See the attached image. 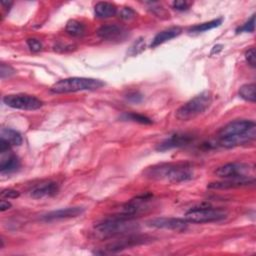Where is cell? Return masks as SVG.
<instances>
[{
	"label": "cell",
	"instance_id": "6da1fadb",
	"mask_svg": "<svg viewBox=\"0 0 256 256\" xmlns=\"http://www.w3.org/2000/svg\"><path fill=\"white\" fill-rule=\"evenodd\" d=\"M255 136L256 124L253 120H234L220 129L218 142L223 147L232 148L253 141Z\"/></svg>",
	"mask_w": 256,
	"mask_h": 256
},
{
	"label": "cell",
	"instance_id": "7a4b0ae2",
	"mask_svg": "<svg viewBox=\"0 0 256 256\" xmlns=\"http://www.w3.org/2000/svg\"><path fill=\"white\" fill-rule=\"evenodd\" d=\"M193 168L189 163H161L147 168L144 172V176L156 180L164 181L168 183H181L193 178Z\"/></svg>",
	"mask_w": 256,
	"mask_h": 256
},
{
	"label": "cell",
	"instance_id": "3957f363",
	"mask_svg": "<svg viewBox=\"0 0 256 256\" xmlns=\"http://www.w3.org/2000/svg\"><path fill=\"white\" fill-rule=\"evenodd\" d=\"M139 230V224L133 218L122 214L106 218L94 227L95 234L100 238H113L133 234Z\"/></svg>",
	"mask_w": 256,
	"mask_h": 256
},
{
	"label": "cell",
	"instance_id": "277c9868",
	"mask_svg": "<svg viewBox=\"0 0 256 256\" xmlns=\"http://www.w3.org/2000/svg\"><path fill=\"white\" fill-rule=\"evenodd\" d=\"M213 95L209 90H205L196 95L176 110L175 116L178 120L189 121L204 113L212 104Z\"/></svg>",
	"mask_w": 256,
	"mask_h": 256
},
{
	"label": "cell",
	"instance_id": "5b68a950",
	"mask_svg": "<svg viewBox=\"0 0 256 256\" xmlns=\"http://www.w3.org/2000/svg\"><path fill=\"white\" fill-rule=\"evenodd\" d=\"M105 83L99 79L87 77H70L61 79L54 83L50 90L53 93H71L78 91H91L104 86Z\"/></svg>",
	"mask_w": 256,
	"mask_h": 256
},
{
	"label": "cell",
	"instance_id": "8992f818",
	"mask_svg": "<svg viewBox=\"0 0 256 256\" xmlns=\"http://www.w3.org/2000/svg\"><path fill=\"white\" fill-rule=\"evenodd\" d=\"M227 217V212L222 209L213 207H200L188 210L184 219L190 223H209L217 222L225 219Z\"/></svg>",
	"mask_w": 256,
	"mask_h": 256
},
{
	"label": "cell",
	"instance_id": "52a82bcc",
	"mask_svg": "<svg viewBox=\"0 0 256 256\" xmlns=\"http://www.w3.org/2000/svg\"><path fill=\"white\" fill-rule=\"evenodd\" d=\"M152 240L151 237L143 236V235H136V234H129L125 236H121L120 239L107 244L103 251H95V254H111V253H117L119 251L129 249L134 246H138L141 244L148 243Z\"/></svg>",
	"mask_w": 256,
	"mask_h": 256
},
{
	"label": "cell",
	"instance_id": "ba28073f",
	"mask_svg": "<svg viewBox=\"0 0 256 256\" xmlns=\"http://www.w3.org/2000/svg\"><path fill=\"white\" fill-rule=\"evenodd\" d=\"M254 171L253 166L242 162L227 163L219 167L215 174L224 179H240V178H253L251 175Z\"/></svg>",
	"mask_w": 256,
	"mask_h": 256
},
{
	"label": "cell",
	"instance_id": "9c48e42d",
	"mask_svg": "<svg viewBox=\"0 0 256 256\" xmlns=\"http://www.w3.org/2000/svg\"><path fill=\"white\" fill-rule=\"evenodd\" d=\"M4 104L14 109L36 110L42 107L43 102L29 94H9L3 98Z\"/></svg>",
	"mask_w": 256,
	"mask_h": 256
},
{
	"label": "cell",
	"instance_id": "30bf717a",
	"mask_svg": "<svg viewBox=\"0 0 256 256\" xmlns=\"http://www.w3.org/2000/svg\"><path fill=\"white\" fill-rule=\"evenodd\" d=\"M97 35L106 41L120 42L124 41L129 36V32L123 26L117 24H105L97 30Z\"/></svg>",
	"mask_w": 256,
	"mask_h": 256
},
{
	"label": "cell",
	"instance_id": "8fae6325",
	"mask_svg": "<svg viewBox=\"0 0 256 256\" xmlns=\"http://www.w3.org/2000/svg\"><path fill=\"white\" fill-rule=\"evenodd\" d=\"M147 225L153 228L169 229L174 231H184L188 227V222L185 219H180V218L160 217V218L149 220L147 222Z\"/></svg>",
	"mask_w": 256,
	"mask_h": 256
},
{
	"label": "cell",
	"instance_id": "7c38bea8",
	"mask_svg": "<svg viewBox=\"0 0 256 256\" xmlns=\"http://www.w3.org/2000/svg\"><path fill=\"white\" fill-rule=\"evenodd\" d=\"M192 141H193L192 135L186 134V133H176V134H173V135L169 136L168 138H166L165 140H163L159 144H157L156 150L160 151V152H163V151H166V150H170L172 148H178V147L186 146Z\"/></svg>",
	"mask_w": 256,
	"mask_h": 256
},
{
	"label": "cell",
	"instance_id": "4fadbf2b",
	"mask_svg": "<svg viewBox=\"0 0 256 256\" xmlns=\"http://www.w3.org/2000/svg\"><path fill=\"white\" fill-rule=\"evenodd\" d=\"M84 211V208L76 206V207H67L58 210H54L44 214L41 219L44 221H55V220H62V219H69L74 218L81 215Z\"/></svg>",
	"mask_w": 256,
	"mask_h": 256
},
{
	"label": "cell",
	"instance_id": "5bb4252c",
	"mask_svg": "<svg viewBox=\"0 0 256 256\" xmlns=\"http://www.w3.org/2000/svg\"><path fill=\"white\" fill-rule=\"evenodd\" d=\"M59 190L58 184L53 181H47L39 183L38 185L34 186L30 191L31 197L35 199H41L45 197H51L57 194Z\"/></svg>",
	"mask_w": 256,
	"mask_h": 256
},
{
	"label": "cell",
	"instance_id": "9a60e30c",
	"mask_svg": "<svg viewBox=\"0 0 256 256\" xmlns=\"http://www.w3.org/2000/svg\"><path fill=\"white\" fill-rule=\"evenodd\" d=\"M254 183V178H240V179H225L224 181L212 182L208 185L210 189H231L246 186Z\"/></svg>",
	"mask_w": 256,
	"mask_h": 256
},
{
	"label": "cell",
	"instance_id": "2e32d148",
	"mask_svg": "<svg viewBox=\"0 0 256 256\" xmlns=\"http://www.w3.org/2000/svg\"><path fill=\"white\" fill-rule=\"evenodd\" d=\"M19 159L16 155L11 153L10 150L6 152H1L0 160V170L2 173L13 172L19 167Z\"/></svg>",
	"mask_w": 256,
	"mask_h": 256
},
{
	"label": "cell",
	"instance_id": "e0dca14e",
	"mask_svg": "<svg viewBox=\"0 0 256 256\" xmlns=\"http://www.w3.org/2000/svg\"><path fill=\"white\" fill-rule=\"evenodd\" d=\"M182 32V29L178 26H174V27H170L168 29H165L159 33H157L155 35V37L153 38L152 42H151V47H157L160 44L165 43L168 40H171L175 37H177L178 35H180Z\"/></svg>",
	"mask_w": 256,
	"mask_h": 256
},
{
	"label": "cell",
	"instance_id": "ac0fdd59",
	"mask_svg": "<svg viewBox=\"0 0 256 256\" xmlns=\"http://www.w3.org/2000/svg\"><path fill=\"white\" fill-rule=\"evenodd\" d=\"M95 16L99 19H106L114 16L117 12V8L110 2H98L94 7Z\"/></svg>",
	"mask_w": 256,
	"mask_h": 256
},
{
	"label": "cell",
	"instance_id": "d6986e66",
	"mask_svg": "<svg viewBox=\"0 0 256 256\" xmlns=\"http://www.w3.org/2000/svg\"><path fill=\"white\" fill-rule=\"evenodd\" d=\"M0 139L7 142L10 146H19L22 144V137L20 133L10 128L1 129Z\"/></svg>",
	"mask_w": 256,
	"mask_h": 256
},
{
	"label": "cell",
	"instance_id": "ffe728a7",
	"mask_svg": "<svg viewBox=\"0 0 256 256\" xmlns=\"http://www.w3.org/2000/svg\"><path fill=\"white\" fill-rule=\"evenodd\" d=\"M256 85L254 83H248L244 84L239 88V96L249 102H255L256 101V93H255Z\"/></svg>",
	"mask_w": 256,
	"mask_h": 256
},
{
	"label": "cell",
	"instance_id": "44dd1931",
	"mask_svg": "<svg viewBox=\"0 0 256 256\" xmlns=\"http://www.w3.org/2000/svg\"><path fill=\"white\" fill-rule=\"evenodd\" d=\"M65 30L69 35L74 36V37H79V36H82L84 34L85 27L81 22L72 19V20H69L67 22Z\"/></svg>",
	"mask_w": 256,
	"mask_h": 256
},
{
	"label": "cell",
	"instance_id": "7402d4cb",
	"mask_svg": "<svg viewBox=\"0 0 256 256\" xmlns=\"http://www.w3.org/2000/svg\"><path fill=\"white\" fill-rule=\"evenodd\" d=\"M221 23H222V19L221 18L214 19V20H211V21H208V22H204V23H201V24H198V25H194L193 27H191L189 29V32L190 33H201V32L213 29L215 27H218V26L221 25Z\"/></svg>",
	"mask_w": 256,
	"mask_h": 256
},
{
	"label": "cell",
	"instance_id": "603a6c76",
	"mask_svg": "<svg viewBox=\"0 0 256 256\" xmlns=\"http://www.w3.org/2000/svg\"><path fill=\"white\" fill-rule=\"evenodd\" d=\"M121 119L123 120H129V121H133V122H138L141 124H151L152 120L150 118H148L147 116H144L142 114H138L135 112H130V113H124L121 116Z\"/></svg>",
	"mask_w": 256,
	"mask_h": 256
},
{
	"label": "cell",
	"instance_id": "cb8c5ba5",
	"mask_svg": "<svg viewBox=\"0 0 256 256\" xmlns=\"http://www.w3.org/2000/svg\"><path fill=\"white\" fill-rule=\"evenodd\" d=\"M255 30V15H252L251 18L245 22L241 27H239L236 32L240 33V32H254Z\"/></svg>",
	"mask_w": 256,
	"mask_h": 256
},
{
	"label": "cell",
	"instance_id": "d4e9b609",
	"mask_svg": "<svg viewBox=\"0 0 256 256\" xmlns=\"http://www.w3.org/2000/svg\"><path fill=\"white\" fill-rule=\"evenodd\" d=\"M135 16H136L135 11L130 7H125L120 11V18L123 20H131L135 18Z\"/></svg>",
	"mask_w": 256,
	"mask_h": 256
},
{
	"label": "cell",
	"instance_id": "484cf974",
	"mask_svg": "<svg viewBox=\"0 0 256 256\" xmlns=\"http://www.w3.org/2000/svg\"><path fill=\"white\" fill-rule=\"evenodd\" d=\"M27 45L29 47V49L33 52H38L41 50L42 48V44L41 42L38 40V39H35V38H30V39H27Z\"/></svg>",
	"mask_w": 256,
	"mask_h": 256
},
{
	"label": "cell",
	"instance_id": "4316f807",
	"mask_svg": "<svg viewBox=\"0 0 256 256\" xmlns=\"http://www.w3.org/2000/svg\"><path fill=\"white\" fill-rule=\"evenodd\" d=\"M245 59L248 62V64H250L252 67H255L256 64V56H255V49L253 47H251L250 49H248L245 53Z\"/></svg>",
	"mask_w": 256,
	"mask_h": 256
},
{
	"label": "cell",
	"instance_id": "83f0119b",
	"mask_svg": "<svg viewBox=\"0 0 256 256\" xmlns=\"http://www.w3.org/2000/svg\"><path fill=\"white\" fill-rule=\"evenodd\" d=\"M15 73V70L9 66V65H6L5 63H2L1 64V68H0V74H1V78L4 79L5 77H9L11 75H13Z\"/></svg>",
	"mask_w": 256,
	"mask_h": 256
},
{
	"label": "cell",
	"instance_id": "f1b7e54d",
	"mask_svg": "<svg viewBox=\"0 0 256 256\" xmlns=\"http://www.w3.org/2000/svg\"><path fill=\"white\" fill-rule=\"evenodd\" d=\"M19 195H20L19 192L16 190H13V189H4L1 192L2 198H7V199H14V198L19 197Z\"/></svg>",
	"mask_w": 256,
	"mask_h": 256
},
{
	"label": "cell",
	"instance_id": "f546056e",
	"mask_svg": "<svg viewBox=\"0 0 256 256\" xmlns=\"http://www.w3.org/2000/svg\"><path fill=\"white\" fill-rule=\"evenodd\" d=\"M174 9L176 10H179V11H184V10H187L190 5H191V2H187V1H174L172 3Z\"/></svg>",
	"mask_w": 256,
	"mask_h": 256
},
{
	"label": "cell",
	"instance_id": "4dcf8cb0",
	"mask_svg": "<svg viewBox=\"0 0 256 256\" xmlns=\"http://www.w3.org/2000/svg\"><path fill=\"white\" fill-rule=\"evenodd\" d=\"M127 99L131 102H134V103H138L142 100V95L138 92H133V93H130L127 95Z\"/></svg>",
	"mask_w": 256,
	"mask_h": 256
},
{
	"label": "cell",
	"instance_id": "1f68e13d",
	"mask_svg": "<svg viewBox=\"0 0 256 256\" xmlns=\"http://www.w3.org/2000/svg\"><path fill=\"white\" fill-rule=\"evenodd\" d=\"M11 207V203L6 200H1L0 202V210L3 212L5 210H8Z\"/></svg>",
	"mask_w": 256,
	"mask_h": 256
}]
</instances>
